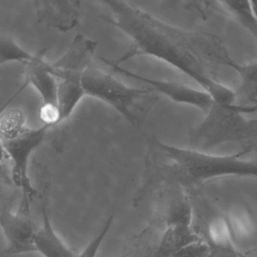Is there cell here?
Listing matches in <instances>:
<instances>
[{"mask_svg":"<svg viewBox=\"0 0 257 257\" xmlns=\"http://www.w3.org/2000/svg\"><path fill=\"white\" fill-rule=\"evenodd\" d=\"M103 4L112 14L103 19L132 40L129 50L113 60L115 64L141 55L152 57L190 78L218 103H234V90L218 79L221 67H229L234 61L219 37L177 28L124 1L105 0Z\"/></svg>","mask_w":257,"mask_h":257,"instance_id":"obj_1","label":"cell"},{"mask_svg":"<svg viewBox=\"0 0 257 257\" xmlns=\"http://www.w3.org/2000/svg\"><path fill=\"white\" fill-rule=\"evenodd\" d=\"M153 164L159 174L181 184H197L223 177L257 179V149L244 147L234 154L213 155L165 144L150 143Z\"/></svg>","mask_w":257,"mask_h":257,"instance_id":"obj_2","label":"cell"},{"mask_svg":"<svg viewBox=\"0 0 257 257\" xmlns=\"http://www.w3.org/2000/svg\"><path fill=\"white\" fill-rule=\"evenodd\" d=\"M256 106H243L215 102L204 112L201 122L189 133V148L198 151L229 143L246 144L257 140V118L247 114L256 112Z\"/></svg>","mask_w":257,"mask_h":257,"instance_id":"obj_3","label":"cell"},{"mask_svg":"<svg viewBox=\"0 0 257 257\" xmlns=\"http://www.w3.org/2000/svg\"><path fill=\"white\" fill-rule=\"evenodd\" d=\"M85 96L112 107L135 128H142L161 96L153 88L127 86L112 75L91 64L82 79Z\"/></svg>","mask_w":257,"mask_h":257,"instance_id":"obj_4","label":"cell"},{"mask_svg":"<svg viewBox=\"0 0 257 257\" xmlns=\"http://www.w3.org/2000/svg\"><path fill=\"white\" fill-rule=\"evenodd\" d=\"M49 128L43 124L38 128H28L23 135L10 141H1L2 162L10 168L13 184L20 189L22 207L19 210L30 214L31 206L37 195L30 176V162L33 153L48 139Z\"/></svg>","mask_w":257,"mask_h":257,"instance_id":"obj_5","label":"cell"},{"mask_svg":"<svg viewBox=\"0 0 257 257\" xmlns=\"http://www.w3.org/2000/svg\"><path fill=\"white\" fill-rule=\"evenodd\" d=\"M202 243L187 203H177L168 210L166 226L147 257H173L197 243Z\"/></svg>","mask_w":257,"mask_h":257,"instance_id":"obj_6","label":"cell"},{"mask_svg":"<svg viewBox=\"0 0 257 257\" xmlns=\"http://www.w3.org/2000/svg\"><path fill=\"white\" fill-rule=\"evenodd\" d=\"M102 62L109 66L116 74L124 77L131 78L150 85L160 96H165L174 103L187 105L207 112L216 102L211 95L204 90H198L189 85L171 81L159 80L150 79L141 75L133 73L121 65L115 64L113 60L100 57Z\"/></svg>","mask_w":257,"mask_h":257,"instance_id":"obj_7","label":"cell"},{"mask_svg":"<svg viewBox=\"0 0 257 257\" xmlns=\"http://www.w3.org/2000/svg\"><path fill=\"white\" fill-rule=\"evenodd\" d=\"M0 223L7 242V255H19L35 252L34 237L37 225L30 214L21 210L13 211L7 207L3 209Z\"/></svg>","mask_w":257,"mask_h":257,"instance_id":"obj_8","label":"cell"},{"mask_svg":"<svg viewBox=\"0 0 257 257\" xmlns=\"http://www.w3.org/2000/svg\"><path fill=\"white\" fill-rule=\"evenodd\" d=\"M37 23L61 33L74 29L80 19V1L37 0L34 1Z\"/></svg>","mask_w":257,"mask_h":257,"instance_id":"obj_9","label":"cell"},{"mask_svg":"<svg viewBox=\"0 0 257 257\" xmlns=\"http://www.w3.org/2000/svg\"><path fill=\"white\" fill-rule=\"evenodd\" d=\"M47 196L46 190L40 196L41 221L34 237L35 252L43 257H76L77 252L65 243L54 227Z\"/></svg>","mask_w":257,"mask_h":257,"instance_id":"obj_10","label":"cell"},{"mask_svg":"<svg viewBox=\"0 0 257 257\" xmlns=\"http://www.w3.org/2000/svg\"><path fill=\"white\" fill-rule=\"evenodd\" d=\"M46 52V49H40L34 54V59L25 64V84L15 97L31 85L40 94L41 104L58 106V79L52 74V64L45 60Z\"/></svg>","mask_w":257,"mask_h":257,"instance_id":"obj_11","label":"cell"},{"mask_svg":"<svg viewBox=\"0 0 257 257\" xmlns=\"http://www.w3.org/2000/svg\"><path fill=\"white\" fill-rule=\"evenodd\" d=\"M229 68L238 76V86L234 90L235 104L243 106H257V61L239 64L235 61Z\"/></svg>","mask_w":257,"mask_h":257,"instance_id":"obj_12","label":"cell"},{"mask_svg":"<svg viewBox=\"0 0 257 257\" xmlns=\"http://www.w3.org/2000/svg\"><path fill=\"white\" fill-rule=\"evenodd\" d=\"M221 7L257 40V16L252 1H219Z\"/></svg>","mask_w":257,"mask_h":257,"instance_id":"obj_13","label":"cell"},{"mask_svg":"<svg viewBox=\"0 0 257 257\" xmlns=\"http://www.w3.org/2000/svg\"><path fill=\"white\" fill-rule=\"evenodd\" d=\"M29 127L27 126L26 115L19 108H7L0 115L1 141H10L20 137Z\"/></svg>","mask_w":257,"mask_h":257,"instance_id":"obj_14","label":"cell"},{"mask_svg":"<svg viewBox=\"0 0 257 257\" xmlns=\"http://www.w3.org/2000/svg\"><path fill=\"white\" fill-rule=\"evenodd\" d=\"M34 55L21 47L20 45L11 36H1L0 38V64L19 62L24 65L34 59Z\"/></svg>","mask_w":257,"mask_h":257,"instance_id":"obj_15","label":"cell"},{"mask_svg":"<svg viewBox=\"0 0 257 257\" xmlns=\"http://www.w3.org/2000/svg\"><path fill=\"white\" fill-rule=\"evenodd\" d=\"M112 223L113 216H109L97 232L90 239L85 247L80 252H77L76 257H97L100 248L112 228Z\"/></svg>","mask_w":257,"mask_h":257,"instance_id":"obj_16","label":"cell"},{"mask_svg":"<svg viewBox=\"0 0 257 257\" xmlns=\"http://www.w3.org/2000/svg\"><path fill=\"white\" fill-rule=\"evenodd\" d=\"M245 147H251V148L257 149V140L253 141V142L249 143V144H246Z\"/></svg>","mask_w":257,"mask_h":257,"instance_id":"obj_17","label":"cell"},{"mask_svg":"<svg viewBox=\"0 0 257 257\" xmlns=\"http://www.w3.org/2000/svg\"><path fill=\"white\" fill-rule=\"evenodd\" d=\"M252 7H253L254 11L257 16V1H252Z\"/></svg>","mask_w":257,"mask_h":257,"instance_id":"obj_18","label":"cell"},{"mask_svg":"<svg viewBox=\"0 0 257 257\" xmlns=\"http://www.w3.org/2000/svg\"><path fill=\"white\" fill-rule=\"evenodd\" d=\"M237 257H255L252 255H246V254L242 253V252H239L238 255Z\"/></svg>","mask_w":257,"mask_h":257,"instance_id":"obj_19","label":"cell"}]
</instances>
